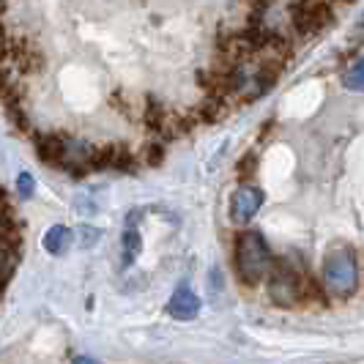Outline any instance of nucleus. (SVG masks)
I'll list each match as a JSON object with an SVG mask.
<instances>
[{
  "instance_id": "1",
  "label": "nucleus",
  "mask_w": 364,
  "mask_h": 364,
  "mask_svg": "<svg viewBox=\"0 0 364 364\" xmlns=\"http://www.w3.org/2000/svg\"><path fill=\"white\" fill-rule=\"evenodd\" d=\"M236 266L244 282H257L272 269V252L260 233H244L236 244Z\"/></svg>"
},
{
  "instance_id": "2",
  "label": "nucleus",
  "mask_w": 364,
  "mask_h": 364,
  "mask_svg": "<svg viewBox=\"0 0 364 364\" xmlns=\"http://www.w3.org/2000/svg\"><path fill=\"white\" fill-rule=\"evenodd\" d=\"M356 282H359V272H356V260L348 250L340 252H331L323 263V285L331 296L337 299H346L356 291Z\"/></svg>"
},
{
  "instance_id": "3",
  "label": "nucleus",
  "mask_w": 364,
  "mask_h": 364,
  "mask_svg": "<svg viewBox=\"0 0 364 364\" xmlns=\"http://www.w3.org/2000/svg\"><path fill=\"white\" fill-rule=\"evenodd\" d=\"M293 25L299 33H315L331 19L326 0H301L299 6H293Z\"/></svg>"
},
{
  "instance_id": "4",
  "label": "nucleus",
  "mask_w": 364,
  "mask_h": 364,
  "mask_svg": "<svg viewBox=\"0 0 364 364\" xmlns=\"http://www.w3.org/2000/svg\"><path fill=\"white\" fill-rule=\"evenodd\" d=\"M269 293L277 304H293L301 296V279L291 266H277L269 282Z\"/></svg>"
},
{
  "instance_id": "5",
  "label": "nucleus",
  "mask_w": 364,
  "mask_h": 364,
  "mask_svg": "<svg viewBox=\"0 0 364 364\" xmlns=\"http://www.w3.org/2000/svg\"><path fill=\"white\" fill-rule=\"evenodd\" d=\"M263 205V192L255 186H241L233 192V200H230V217L236 225H247L250 219L257 214V208Z\"/></svg>"
},
{
  "instance_id": "6",
  "label": "nucleus",
  "mask_w": 364,
  "mask_h": 364,
  "mask_svg": "<svg viewBox=\"0 0 364 364\" xmlns=\"http://www.w3.org/2000/svg\"><path fill=\"white\" fill-rule=\"evenodd\" d=\"M167 312H170L173 318H178V321H192V318L200 312V299L189 291L186 285H181L178 291L170 296V301H167Z\"/></svg>"
},
{
  "instance_id": "7",
  "label": "nucleus",
  "mask_w": 364,
  "mask_h": 364,
  "mask_svg": "<svg viewBox=\"0 0 364 364\" xmlns=\"http://www.w3.org/2000/svg\"><path fill=\"white\" fill-rule=\"evenodd\" d=\"M72 230L69 228H63V225H55L47 230V236H44V250L50 252V255H63L69 247H72Z\"/></svg>"
},
{
  "instance_id": "8",
  "label": "nucleus",
  "mask_w": 364,
  "mask_h": 364,
  "mask_svg": "<svg viewBox=\"0 0 364 364\" xmlns=\"http://www.w3.org/2000/svg\"><path fill=\"white\" fill-rule=\"evenodd\" d=\"M137 252H140V233H137V214H134L124 230V263H132Z\"/></svg>"
},
{
  "instance_id": "9",
  "label": "nucleus",
  "mask_w": 364,
  "mask_h": 364,
  "mask_svg": "<svg viewBox=\"0 0 364 364\" xmlns=\"http://www.w3.org/2000/svg\"><path fill=\"white\" fill-rule=\"evenodd\" d=\"M346 88L353 93H364V55L350 66V72L346 74Z\"/></svg>"
},
{
  "instance_id": "10",
  "label": "nucleus",
  "mask_w": 364,
  "mask_h": 364,
  "mask_svg": "<svg viewBox=\"0 0 364 364\" xmlns=\"http://www.w3.org/2000/svg\"><path fill=\"white\" fill-rule=\"evenodd\" d=\"M33 189H36L33 176H31V173H19V176H17V195H19V198H22V200H31Z\"/></svg>"
},
{
  "instance_id": "11",
  "label": "nucleus",
  "mask_w": 364,
  "mask_h": 364,
  "mask_svg": "<svg viewBox=\"0 0 364 364\" xmlns=\"http://www.w3.org/2000/svg\"><path fill=\"white\" fill-rule=\"evenodd\" d=\"M80 241H82V247H93L96 241H99V230L96 228H80Z\"/></svg>"
},
{
  "instance_id": "12",
  "label": "nucleus",
  "mask_w": 364,
  "mask_h": 364,
  "mask_svg": "<svg viewBox=\"0 0 364 364\" xmlns=\"http://www.w3.org/2000/svg\"><path fill=\"white\" fill-rule=\"evenodd\" d=\"M74 364H99V362H96V359H88V356H77Z\"/></svg>"
}]
</instances>
